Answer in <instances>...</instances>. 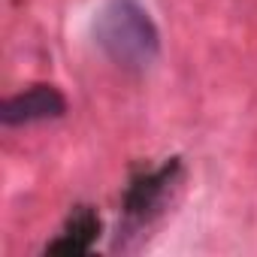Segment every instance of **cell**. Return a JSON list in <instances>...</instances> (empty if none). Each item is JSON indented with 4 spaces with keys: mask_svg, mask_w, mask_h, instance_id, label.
<instances>
[{
    "mask_svg": "<svg viewBox=\"0 0 257 257\" xmlns=\"http://www.w3.org/2000/svg\"><path fill=\"white\" fill-rule=\"evenodd\" d=\"M94 40L121 70L143 73L161 55V34L140 0H106L94 19Z\"/></svg>",
    "mask_w": 257,
    "mask_h": 257,
    "instance_id": "obj_1",
    "label": "cell"
},
{
    "mask_svg": "<svg viewBox=\"0 0 257 257\" xmlns=\"http://www.w3.org/2000/svg\"><path fill=\"white\" fill-rule=\"evenodd\" d=\"M179 176H182V161L179 158H170L158 170L137 176L131 182V188H127V194H124L127 227H146V224H152L164 212V206L170 203V197H173V191L179 185Z\"/></svg>",
    "mask_w": 257,
    "mask_h": 257,
    "instance_id": "obj_2",
    "label": "cell"
},
{
    "mask_svg": "<svg viewBox=\"0 0 257 257\" xmlns=\"http://www.w3.org/2000/svg\"><path fill=\"white\" fill-rule=\"evenodd\" d=\"M67 112V100L58 88L52 85H34L16 97H10L0 109V121L7 127H19V124H37V121H49V118H61Z\"/></svg>",
    "mask_w": 257,
    "mask_h": 257,
    "instance_id": "obj_3",
    "label": "cell"
},
{
    "mask_svg": "<svg viewBox=\"0 0 257 257\" xmlns=\"http://www.w3.org/2000/svg\"><path fill=\"white\" fill-rule=\"evenodd\" d=\"M97 236H100V218H97V212L91 206H79L67 218L64 233H58V239H52L46 251H52V254H88L94 248Z\"/></svg>",
    "mask_w": 257,
    "mask_h": 257,
    "instance_id": "obj_4",
    "label": "cell"
}]
</instances>
